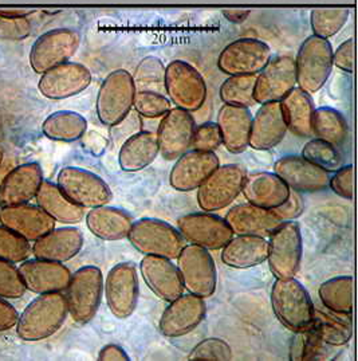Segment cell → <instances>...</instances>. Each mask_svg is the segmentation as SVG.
<instances>
[{
    "mask_svg": "<svg viewBox=\"0 0 358 361\" xmlns=\"http://www.w3.org/2000/svg\"><path fill=\"white\" fill-rule=\"evenodd\" d=\"M66 297L62 292L39 294L18 317L16 334L23 341H42L56 334L68 319Z\"/></svg>",
    "mask_w": 358,
    "mask_h": 361,
    "instance_id": "cell-1",
    "label": "cell"
},
{
    "mask_svg": "<svg viewBox=\"0 0 358 361\" xmlns=\"http://www.w3.org/2000/svg\"><path fill=\"white\" fill-rule=\"evenodd\" d=\"M271 306L279 322L292 334L307 331L314 304L302 283L292 278H276L271 288Z\"/></svg>",
    "mask_w": 358,
    "mask_h": 361,
    "instance_id": "cell-2",
    "label": "cell"
},
{
    "mask_svg": "<svg viewBox=\"0 0 358 361\" xmlns=\"http://www.w3.org/2000/svg\"><path fill=\"white\" fill-rule=\"evenodd\" d=\"M295 61L297 87L307 94L321 90L333 69V47L328 39L311 35L301 44Z\"/></svg>",
    "mask_w": 358,
    "mask_h": 361,
    "instance_id": "cell-3",
    "label": "cell"
},
{
    "mask_svg": "<svg viewBox=\"0 0 358 361\" xmlns=\"http://www.w3.org/2000/svg\"><path fill=\"white\" fill-rule=\"evenodd\" d=\"M130 245L144 255L176 259L185 246V239L169 223L144 218L133 222L128 234Z\"/></svg>",
    "mask_w": 358,
    "mask_h": 361,
    "instance_id": "cell-4",
    "label": "cell"
},
{
    "mask_svg": "<svg viewBox=\"0 0 358 361\" xmlns=\"http://www.w3.org/2000/svg\"><path fill=\"white\" fill-rule=\"evenodd\" d=\"M133 77L124 69L114 70L104 80L97 96V116L106 126L123 123L133 108L136 96Z\"/></svg>",
    "mask_w": 358,
    "mask_h": 361,
    "instance_id": "cell-5",
    "label": "cell"
},
{
    "mask_svg": "<svg viewBox=\"0 0 358 361\" xmlns=\"http://www.w3.org/2000/svg\"><path fill=\"white\" fill-rule=\"evenodd\" d=\"M104 294V277L97 266H83L71 274L66 304L71 319L85 325L94 319Z\"/></svg>",
    "mask_w": 358,
    "mask_h": 361,
    "instance_id": "cell-6",
    "label": "cell"
},
{
    "mask_svg": "<svg viewBox=\"0 0 358 361\" xmlns=\"http://www.w3.org/2000/svg\"><path fill=\"white\" fill-rule=\"evenodd\" d=\"M166 97L183 111H199L207 99V85L202 74L184 61H173L166 68Z\"/></svg>",
    "mask_w": 358,
    "mask_h": 361,
    "instance_id": "cell-7",
    "label": "cell"
},
{
    "mask_svg": "<svg viewBox=\"0 0 358 361\" xmlns=\"http://www.w3.org/2000/svg\"><path fill=\"white\" fill-rule=\"evenodd\" d=\"M302 234L294 221L280 223L270 234L267 262L276 278L295 277L302 261Z\"/></svg>",
    "mask_w": 358,
    "mask_h": 361,
    "instance_id": "cell-8",
    "label": "cell"
},
{
    "mask_svg": "<svg viewBox=\"0 0 358 361\" xmlns=\"http://www.w3.org/2000/svg\"><path fill=\"white\" fill-rule=\"evenodd\" d=\"M176 259L184 290L202 298L215 293L218 271L209 250L192 243L185 245Z\"/></svg>",
    "mask_w": 358,
    "mask_h": 361,
    "instance_id": "cell-9",
    "label": "cell"
},
{
    "mask_svg": "<svg viewBox=\"0 0 358 361\" xmlns=\"http://www.w3.org/2000/svg\"><path fill=\"white\" fill-rule=\"evenodd\" d=\"M247 171L239 164L216 168L197 188L199 207L206 212H215L233 204L242 194Z\"/></svg>",
    "mask_w": 358,
    "mask_h": 361,
    "instance_id": "cell-10",
    "label": "cell"
},
{
    "mask_svg": "<svg viewBox=\"0 0 358 361\" xmlns=\"http://www.w3.org/2000/svg\"><path fill=\"white\" fill-rule=\"evenodd\" d=\"M56 185L74 204L82 209L105 206L113 197L105 180L83 168H62L56 178Z\"/></svg>",
    "mask_w": 358,
    "mask_h": 361,
    "instance_id": "cell-11",
    "label": "cell"
},
{
    "mask_svg": "<svg viewBox=\"0 0 358 361\" xmlns=\"http://www.w3.org/2000/svg\"><path fill=\"white\" fill-rule=\"evenodd\" d=\"M81 43L77 31L69 28H56L41 35L32 44L30 65L37 74H43L61 63L69 62Z\"/></svg>",
    "mask_w": 358,
    "mask_h": 361,
    "instance_id": "cell-12",
    "label": "cell"
},
{
    "mask_svg": "<svg viewBox=\"0 0 358 361\" xmlns=\"http://www.w3.org/2000/svg\"><path fill=\"white\" fill-rule=\"evenodd\" d=\"M267 43L240 38L227 44L218 58V68L227 75H257L271 59Z\"/></svg>",
    "mask_w": 358,
    "mask_h": 361,
    "instance_id": "cell-13",
    "label": "cell"
},
{
    "mask_svg": "<svg viewBox=\"0 0 358 361\" xmlns=\"http://www.w3.org/2000/svg\"><path fill=\"white\" fill-rule=\"evenodd\" d=\"M178 230L185 240L207 250H221L235 235L226 219L206 211L180 216Z\"/></svg>",
    "mask_w": 358,
    "mask_h": 361,
    "instance_id": "cell-14",
    "label": "cell"
},
{
    "mask_svg": "<svg viewBox=\"0 0 358 361\" xmlns=\"http://www.w3.org/2000/svg\"><path fill=\"white\" fill-rule=\"evenodd\" d=\"M106 304L113 316L128 319L136 310L138 302L137 270L132 262L116 264L104 283Z\"/></svg>",
    "mask_w": 358,
    "mask_h": 361,
    "instance_id": "cell-15",
    "label": "cell"
},
{
    "mask_svg": "<svg viewBox=\"0 0 358 361\" xmlns=\"http://www.w3.org/2000/svg\"><path fill=\"white\" fill-rule=\"evenodd\" d=\"M297 86L295 61L290 56L271 58L257 74L254 98L257 104L280 102Z\"/></svg>",
    "mask_w": 358,
    "mask_h": 361,
    "instance_id": "cell-16",
    "label": "cell"
},
{
    "mask_svg": "<svg viewBox=\"0 0 358 361\" xmlns=\"http://www.w3.org/2000/svg\"><path fill=\"white\" fill-rule=\"evenodd\" d=\"M195 128V120L190 111L171 108L161 117L157 128L159 153L169 161L179 159L183 153L191 149Z\"/></svg>",
    "mask_w": 358,
    "mask_h": 361,
    "instance_id": "cell-17",
    "label": "cell"
},
{
    "mask_svg": "<svg viewBox=\"0 0 358 361\" xmlns=\"http://www.w3.org/2000/svg\"><path fill=\"white\" fill-rule=\"evenodd\" d=\"M207 305L204 298L195 294H181L169 302L160 319V331L166 337L176 338L191 334L206 317Z\"/></svg>",
    "mask_w": 358,
    "mask_h": 361,
    "instance_id": "cell-18",
    "label": "cell"
},
{
    "mask_svg": "<svg viewBox=\"0 0 358 361\" xmlns=\"http://www.w3.org/2000/svg\"><path fill=\"white\" fill-rule=\"evenodd\" d=\"M274 173L286 183L290 190L311 194L329 187L331 172L317 167L302 156H285L276 160Z\"/></svg>",
    "mask_w": 358,
    "mask_h": 361,
    "instance_id": "cell-19",
    "label": "cell"
},
{
    "mask_svg": "<svg viewBox=\"0 0 358 361\" xmlns=\"http://www.w3.org/2000/svg\"><path fill=\"white\" fill-rule=\"evenodd\" d=\"M92 84V73L86 66L74 62L61 63L42 74L38 89L49 99L74 97Z\"/></svg>",
    "mask_w": 358,
    "mask_h": 361,
    "instance_id": "cell-20",
    "label": "cell"
},
{
    "mask_svg": "<svg viewBox=\"0 0 358 361\" xmlns=\"http://www.w3.org/2000/svg\"><path fill=\"white\" fill-rule=\"evenodd\" d=\"M219 166L221 160L215 152L187 151L176 159L169 173V183L176 191L191 192L197 190Z\"/></svg>",
    "mask_w": 358,
    "mask_h": 361,
    "instance_id": "cell-21",
    "label": "cell"
},
{
    "mask_svg": "<svg viewBox=\"0 0 358 361\" xmlns=\"http://www.w3.org/2000/svg\"><path fill=\"white\" fill-rule=\"evenodd\" d=\"M18 270L26 290L35 294L63 292L71 278V273L65 264L44 259H26Z\"/></svg>",
    "mask_w": 358,
    "mask_h": 361,
    "instance_id": "cell-22",
    "label": "cell"
},
{
    "mask_svg": "<svg viewBox=\"0 0 358 361\" xmlns=\"http://www.w3.org/2000/svg\"><path fill=\"white\" fill-rule=\"evenodd\" d=\"M141 276L145 283L160 300L172 302L184 293L178 266L171 259L154 255H144L140 262Z\"/></svg>",
    "mask_w": 358,
    "mask_h": 361,
    "instance_id": "cell-23",
    "label": "cell"
},
{
    "mask_svg": "<svg viewBox=\"0 0 358 361\" xmlns=\"http://www.w3.org/2000/svg\"><path fill=\"white\" fill-rule=\"evenodd\" d=\"M43 172L38 163H27L10 171L0 183V207L26 204L41 187Z\"/></svg>",
    "mask_w": 358,
    "mask_h": 361,
    "instance_id": "cell-24",
    "label": "cell"
},
{
    "mask_svg": "<svg viewBox=\"0 0 358 361\" xmlns=\"http://www.w3.org/2000/svg\"><path fill=\"white\" fill-rule=\"evenodd\" d=\"M0 224L23 236L28 242H35L56 228V221L41 207L31 204H18L0 209Z\"/></svg>",
    "mask_w": 358,
    "mask_h": 361,
    "instance_id": "cell-25",
    "label": "cell"
},
{
    "mask_svg": "<svg viewBox=\"0 0 358 361\" xmlns=\"http://www.w3.org/2000/svg\"><path fill=\"white\" fill-rule=\"evenodd\" d=\"M288 133L280 104H262L257 114L252 117L248 147L255 151H268L282 142Z\"/></svg>",
    "mask_w": 358,
    "mask_h": 361,
    "instance_id": "cell-26",
    "label": "cell"
},
{
    "mask_svg": "<svg viewBox=\"0 0 358 361\" xmlns=\"http://www.w3.org/2000/svg\"><path fill=\"white\" fill-rule=\"evenodd\" d=\"M83 247L82 231L77 227L53 228L46 235L37 239L31 252L37 259L65 264L73 259Z\"/></svg>",
    "mask_w": 358,
    "mask_h": 361,
    "instance_id": "cell-27",
    "label": "cell"
},
{
    "mask_svg": "<svg viewBox=\"0 0 358 361\" xmlns=\"http://www.w3.org/2000/svg\"><path fill=\"white\" fill-rule=\"evenodd\" d=\"M252 114L248 108L224 104L218 113L221 144L230 153L239 154L248 148Z\"/></svg>",
    "mask_w": 358,
    "mask_h": 361,
    "instance_id": "cell-28",
    "label": "cell"
},
{
    "mask_svg": "<svg viewBox=\"0 0 358 361\" xmlns=\"http://www.w3.org/2000/svg\"><path fill=\"white\" fill-rule=\"evenodd\" d=\"M242 194L248 203L273 209L289 197L290 188L274 172H254L246 175Z\"/></svg>",
    "mask_w": 358,
    "mask_h": 361,
    "instance_id": "cell-29",
    "label": "cell"
},
{
    "mask_svg": "<svg viewBox=\"0 0 358 361\" xmlns=\"http://www.w3.org/2000/svg\"><path fill=\"white\" fill-rule=\"evenodd\" d=\"M224 219L235 235H258L263 238L270 236L282 223L271 209H262L251 203L235 206L227 212Z\"/></svg>",
    "mask_w": 358,
    "mask_h": 361,
    "instance_id": "cell-30",
    "label": "cell"
},
{
    "mask_svg": "<svg viewBox=\"0 0 358 361\" xmlns=\"http://www.w3.org/2000/svg\"><path fill=\"white\" fill-rule=\"evenodd\" d=\"M268 240L263 236H233L221 249V262L233 269H251L267 261Z\"/></svg>",
    "mask_w": 358,
    "mask_h": 361,
    "instance_id": "cell-31",
    "label": "cell"
},
{
    "mask_svg": "<svg viewBox=\"0 0 358 361\" xmlns=\"http://www.w3.org/2000/svg\"><path fill=\"white\" fill-rule=\"evenodd\" d=\"M132 224L133 219L126 211L106 204L90 209L86 214L89 231L102 240L114 242L128 238Z\"/></svg>",
    "mask_w": 358,
    "mask_h": 361,
    "instance_id": "cell-32",
    "label": "cell"
},
{
    "mask_svg": "<svg viewBox=\"0 0 358 361\" xmlns=\"http://www.w3.org/2000/svg\"><path fill=\"white\" fill-rule=\"evenodd\" d=\"M279 104L288 130L303 139L314 136L313 118L316 108L310 94L295 86Z\"/></svg>",
    "mask_w": 358,
    "mask_h": 361,
    "instance_id": "cell-33",
    "label": "cell"
},
{
    "mask_svg": "<svg viewBox=\"0 0 358 361\" xmlns=\"http://www.w3.org/2000/svg\"><path fill=\"white\" fill-rule=\"evenodd\" d=\"M328 347L346 345L353 336L352 319L347 314L334 313L329 309H318L314 306L313 321L307 329Z\"/></svg>",
    "mask_w": 358,
    "mask_h": 361,
    "instance_id": "cell-34",
    "label": "cell"
},
{
    "mask_svg": "<svg viewBox=\"0 0 358 361\" xmlns=\"http://www.w3.org/2000/svg\"><path fill=\"white\" fill-rule=\"evenodd\" d=\"M159 156L156 133L142 130L125 141L118 153V164L125 172H137L151 166Z\"/></svg>",
    "mask_w": 358,
    "mask_h": 361,
    "instance_id": "cell-35",
    "label": "cell"
},
{
    "mask_svg": "<svg viewBox=\"0 0 358 361\" xmlns=\"http://www.w3.org/2000/svg\"><path fill=\"white\" fill-rule=\"evenodd\" d=\"M35 199L38 207H41L56 222L75 224L81 222L85 216V209L74 204L51 181H42Z\"/></svg>",
    "mask_w": 358,
    "mask_h": 361,
    "instance_id": "cell-36",
    "label": "cell"
},
{
    "mask_svg": "<svg viewBox=\"0 0 358 361\" xmlns=\"http://www.w3.org/2000/svg\"><path fill=\"white\" fill-rule=\"evenodd\" d=\"M86 129V118L80 113L70 111H56L50 114L42 126V132L47 139L63 142H73L81 139Z\"/></svg>",
    "mask_w": 358,
    "mask_h": 361,
    "instance_id": "cell-37",
    "label": "cell"
},
{
    "mask_svg": "<svg viewBox=\"0 0 358 361\" xmlns=\"http://www.w3.org/2000/svg\"><path fill=\"white\" fill-rule=\"evenodd\" d=\"M353 289L354 282L350 276H341L325 281L319 289L318 295L322 305L334 313L352 316L353 313Z\"/></svg>",
    "mask_w": 358,
    "mask_h": 361,
    "instance_id": "cell-38",
    "label": "cell"
},
{
    "mask_svg": "<svg viewBox=\"0 0 358 361\" xmlns=\"http://www.w3.org/2000/svg\"><path fill=\"white\" fill-rule=\"evenodd\" d=\"M347 123L344 116L329 106H322L314 111L313 135L334 147L342 145L347 137Z\"/></svg>",
    "mask_w": 358,
    "mask_h": 361,
    "instance_id": "cell-39",
    "label": "cell"
},
{
    "mask_svg": "<svg viewBox=\"0 0 358 361\" xmlns=\"http://www.w3.org/2000/svg\"><path fill=\"white\" fill-rule=\"evenodd\" d=\"M257 75H230L221 86V99L224 104L251 108L254 106V89Z\"/></svg>",
    "mask_w": 358,
    "mask_h": 361,
    "instance_id": "cell-40",
    "label": "cell"
},
{
    "mask_svg": "<svg viewBox=\"0 0 358 361\" xmlns=\"http://www.w3.org/2000/svg\"><path fill=\"white\" fill-rule=\"evenodd\" d=\"M302 157L328 172H335L344 166V157L334 147L323 140H309L302 148Z\"/></svg>",
    "mask_w": 358,
    "mask_h": 361,
    "instance_id": "cell-41",
    "label": "cell"
},
{
    "mask_svg": "<svg viewBox=\"0 0 358 361\" xmlns=\"http://www.w3.org/2000/svg\"><path fill=\"white\" fill-rule=\"evenodd\" d=\"M349 19L346 8H317L310 14V25L314 35L328 39L344 27Z\"/></svg>",
    "mask_w": 358,
    "mask_h": 361,
    "instance_id": "cell-42",
    "label": "cell"
},
{
    "mask_svg": "<svg viewBox=\"0 0 358 361\" xmlns=\"http://www.w3.org/2000/svg\"><path fill=\"white\" fill-rule=\"evenodd\" d=\"M326 347L310 331L297 332L290 344V360H326Z\"/></svg>",
    "mask_w": 358,
    "mask_h": 361,
    "instance_id": "cell-43",
    "label": "cell"
},
{
    "mask_svg": "<svg viewBox=\"0 0 358 361\" xmlns=\"http://www.w3.org/2000/svg\"><path fill=\"white\" fill-rule=\"evenodd\" d=\"M164 74H166V66L163 65V62L156 56H148L141 61L135 75L132 77L137 92L145 90V92L160 93L159 87L160 86L164 87Z\"/></svg>",
    "mask_w": 358,
    "mask_h": 361,
    "instance_id": "cell-44",
    "label": "cell"
},
{
    "mask_svg": "<svg viewBox=\"0 0 358 361\" xmlns=\"http://www.w3.org/2000/svg\"><path fill=\"white\" fill-rule=\"evenodd\" d=\"M30 254L31 245L27 239L0 224V259L11 264H22Z\"/></svg>",
    "mask_w": 358,
    "mask_h": 361,
    "instance_id": "cell-45",
    "label": "cell"
},
{
    "mask_svg": "<svg viewBox=\"0 0 358 361\" xmlns=\"http://www.w3.org/2000/svg\"><path fill=\"white\" fill-rule=\"evenodd\" d=\"M188 360L228 361L233 359V349L218 337H209L200 341L190 352Z\"/></svg>",
    "mask_w": 358,
    "mask_h": 361,
    "instance_id": "cell-46",
    "label": "cell"
},
{
    "mask_svg": "<svg viewBox=\"0 0 358 361\" xmlns=\"http://www.w3.org/2000/svg\"><path fill=\"white\" fill-rule=\"evenodd\" d=\"M133 108L142 117L159 118L171 109V101L164 94L142 90L136 92Z\"/></svg>",
    "mask_w": 358,
    "mask_h": 361,
    "instance_id": "cell-47",
    "label": "cell"
},
{
    "mask_svg": "<svg viewBox=\"0 0 358 361\" xmlns=\"http://www.w3.org/2000/svg\"><path fill=\"white\" fill-rule=\"evenodd\" d=\"M31 32L27 18L20 13L0 11V39L1 41H23Z\"/></svg>",
    "mask_w": 358,
    "mask_h": 361,
    "instance_id": "cell-48",
    "label": "cell"
},
{
    "mask_svg": "<svg viewBox=\"0 0 358 361\" xmlns=\"http://www.w3.org/2000/svg\"><path fill=\"white\" fill-rule=\"evenodd\" d=\"M26 286L14 264L0 259V298L15 300L23 297Z\"/></svg>",
    "mask_w": 358,
    "mask_h": 361,
    "instance_id": "cell-49",
    "label": "cell"
},
{
    "mask_svg": "<svg viewBox=\"0 0 358 361\" xmlns=\"http://www.w3.org/2000/svg\"><path fill=\"white\" fill-rule=\"evenodd\" d=\"M221 145V129L216 123H206L195 128L191 142L192 149L203 152H215Z\"/></svg>",
    "mask_w": 358,
    "mask_h": 361,
    "instance_id": "cell-50",
    "label": "cell"
},
{
    "mask_svg": "<svg viewBox=\"0 0 358 361\" xmlns=\"http://www.w3.org/2000/svg\"><path fill=\"white\" fill-rule=\"evenodd\" d=\"M329 188L334 194L352 199L354 194V168L352 164L342 166L335 171V173L329 179Z\"/></svg>",
    "mask_w": 358,
    "mask_h": 361,
    "instance_id": "cell-51",
    "label": "cell"
},
{
    "mask_svg": "<svg viewBox=\"0 0 358 361\" xmlns=\"http://www.w3.org/2000/svg\"><path fill=\"white\" fill-rule=\"evenodd\" d=\"M303 199L300 192L290 190L289 197L276 209H271L274 212L276 218L280 222H289V221H294L298 216H301L303 212Z\"/></svg>",
    "mask_w": 358,
    "mask_h": 361,
    "instance_id": "cell-52",
    "label": "cell"
},
{
    "mask_svg": "<svg viewBox=\"0 0 358 361\" xmlns=\"http://www.w3.org/2000/svg\"><path fill=\"white\" fill-rule=\"evenodd\" d=\"M333 66H337L338 69L353 73L354 70V39L350 38L341 46L333 51Z\"/></svg>",
    "mask_w": 358,
    "mask_h": 361,
    "instance_id": "cell-53",
    "label": "cell"
},
{
    "mask_svg": "<svg viewBox=\"0 0 358 361\" xmlns=\"http://www.w3.org/2000/svg\"><path fill=\"white\" fill-rule=\"evenodd\" d=\"M18 312L10 302L0 298V332L10 331L18 322Z\"/></svg>",
    "mask_w": 358,
    "mask_h": 361,
    "instance_id": "cell-54",
    "label": "cell"
},
{
    "mask_svg": "<svg viewBox=\"0 0 358 361\" xmlns=\"http://www.w3.org/2000/svg\"><path fill=\"white\" fill-rule=\"evenodd\" d=\"M99 361H129L130 357L128 356L124 348L116 344H108L102 348L98 353Z\"/></svg>",
    "mask_w": 358,
    "mask_h": 361,
    "instance_id": "cell-55",
    "label": "cell"
},
{
    "mask_svg": "<svg viewBox=\"0 0 358 361\" xmlns=\"http://www.w3.org/2000/svg\"><path fill=\"white\" fill-rule=\"evenodd\" d=\"M224 16L228 19V20H231V22H234V23H242L246 18H247L249 13L248 11H237V10H231V11H224L223 13Z\"/></svg>",
    "mask_w": 358,
    "mask_h": 361,
    "instance_id": "cell-56",
    "label": "cell"
},
{
    "mask_svg": "<svg viewBox=\"0 0 358 361\" xmlns=\"http://www.w3.org/2000/svg\"><path fill=\"white\" fill-rule=\"evenodd\" d=\"M1 163H3V149L0 147V167H1Z\"/></svg>",
    "mask_w": 358,
    "mask_h": 361,
    "instance_id": "cell-57",
    "label": "cell"
}]
</instances>
